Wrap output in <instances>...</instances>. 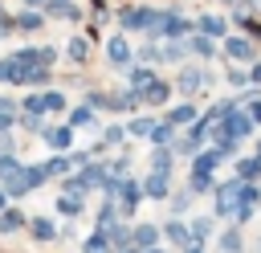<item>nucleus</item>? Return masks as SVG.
<instances>
[{"label": "nucleus", "instance_id": "1", "mask_svg": "<svg viewBox=\"0 0 261 253\" xmlns=\"http://www.w3.org/2000/svg\"><path fill=\"white\" fill-rule=\"evenodd\" d=\"M241 184L245 180H237V175H228V180H220L216 188H212V216H216V224L224 220H232V208H237V200H241Z\"/></svg>", "mask_w": 261, "mask_h": 253}, {"label": "nucleus", "instance_id": "2", "mask_svg": "<svg viewBox=\"0 0 261 253\" xmlns=\"http://www.w3.org/2000/svg\"><path fill=\"white\" fill-rule=\"evenodd\" d=\"M216 82V73L212 69H204V65H179V73H175V90L184 94V98H192V94H200L204 86H212Z\"/></svg>", "mask_w": 261, "mask_h": 253}, {"label": "nucleus", "instance_id": "3", "mask_svg": "<svg viewBox=\"0 0 261 253\" xmlns=\"http://www.w3.org/2000/svg\"><path fill=\"white\" fill-rule=\"evenodd\" d=\"M220 57H228L232 65H253V61H257V41H249V37H241V33H228V37L220 41Z\"/></svg>", "mask_w": 261, "mask_h": 253}, {"label": "nucleus", "instance_id": "4", "mask_svg": "<svg viewBox=\"0 0 261 253\" xmlns=\"http://www.w3.org/2000/svg\"><path fill=\"white\" fill-rule=\"evenodd\" d=\"M122 29H135V33H151L155 20H159V8H122L118 12Z\"/></svg>", "mask_w": 261, "mask_h": 253}, {"label": "nucleus", "instance_id": "5", "mask_svg": "<svg viewBox=\"0 0 261 253\" xmlns=\"http://www.w3.org/2000/svg\"><path fill=\"white\" fill-rule=\"evenodd\" d=\"M159 229H163V241H167L171 249H188V245H192V229H188V216H167Z\"/></svg>", "mask_w": 261, "mask_h": 253}, {"label": "nucleus", "instance_id": "6", "mask_svg": "<svg viewBox=\"0 0 261 253\" xmlns=\"http://www.w3.org/2000/svg\"><path fill=\"white\" fill-rule=\"evenodd\" d=\"M130 245L135 249H159L163 245V229L159 224H151V220H139V224H130Z\"/></svg>", "mask_w": 261, "mask_h": 253}, {"label": "nucleus", "instance_id": "7", "mask_svg": "<svg viewBox=\"0 0 261 253\" xmlns=\"http://www.w3.org/2000/svg\"><path fill=\"white\" fill-rule=\"evenodd\" d=\"M249 245H245V229L241 224H224V229H216V253H245Z\"/></svg>", "mask_w": 261, "mask_h": 253}, {"label": "nucleus", "instance_id": "8", "mask_svg": "<svg viewBox=\"0 0 261 253\" xmlns=\"http://www.w3.org/2000/svg\"><path fill=\"white\" fill-rule=\"evenodd\" d=\"M143 196H147V200H167V196H171V171H147Z\"/></svg>", "mask_w": 261, "mask_h": 253}, {"label": "nucleus", "instance_id": "9", "mask_svg": "<svg viewBox=\"0 0 261 253\" xmlns=\"http://www.w3.org/2000/svg\"><path fill=\"white\" fill-rule=\"evenodd\" d=\"M196 33H204V37H212V41H224V37H228V20L216 16V12H204V16H196Z\"/></svg>", "mask_w": 261, "mask_h": 253}, {"label": "nucleus", "instance_id": "10", "mask_svg": "<svg viewBox=\"0 0 261 253\" xmlns=\"http://www.w3.org/2000/svg\"><path fill=\"white\" fill-rule=\"evenodd\" d=\"M188 53H196V61H212V57H220V45L212 37H204V33H192L188 37Z\"/></svg>", "mask_w": 261, "mask_h": 253}, {"label": "nucleus", "instance_id": "11", "mask_svg": "<svg viewBox=\"0 0 261 253\" xmlns=\"http://www.w3.org/2000/svg\"><path fill=\"white\" fill-rule=\"evenodd\" d=\"M106 61L114 69H130V45H126V37H110L106 41Z\"/></svg>", "mask_w": 261, "mask_h": 253}, {"label": "nucleus", "instance_id": "12", "mask_svg": "<svg viewBox=\"0 0 261 253\" xmlns=\"http://www.w3.org/2000/svg\"><path fill=\"white\" fill-rule=\"evenodd\" d=\"M232 175L237 180H249V184H261V155H237Z\"/></svg>", "mask_w": 261, "mask_h": 253}, {"label": "nucleus", "instance_id": "13", "mask_svg": "<svg viewBox=\"0 0 261 253\" xmlns=\"http://www.w3.org/2000/svg\"><path fill=\"white\" fill-rule=\"evenodd\" d=\"M188 229H192V241H200V245L216 241V216H212V212H208V216H192Z\"/></svg>", "mask_w": 261, "mask_h": 253}, {"label": "nucleus", "instance_id": "14", "mask_svg": "<svg viewBox=\"0 0 261 253\" xmlns=\"http://www.w3.org/2000/svg\"><path fill=\"white\" fill-rule=\"evenodd\" d=\"M228 20H237L241 37H249V41H257V37H261V20H257V12H245V8H237Z\"/></svg>", "mask_w": 261, "mask_h": 253}, {"label": "nucleus", "instance_id": "15", "mask_svg": "<svg viewBox=\"0 0 261 253\" xmlns=\"http://www.w3.org/2000/svg\"><path fill=\"white\" fill-rule=\"evenodd\" d=\"M163 118H167V122H171V127L179 131V127H192V122H196L200 114H196V106H192V102H179V106H171V110H167Z\"/></svg>", "mask_w": 261, "mask_h": 253}, {"label": "nucleus", "instance_id": "16", "mask_svg": "<svg viewBox=\"0 0 261 253\" xmlns=\"http://www.w3.org/2000/svg\"><path fill=\"white\" fill-rule=\"evenodd\" d=\"M216 184H220V180H216L212 171H188V192H192V196H208Z\"/></svg>", "mask_w": 261, "mask_h": 253}, {"label": "nucleus", "instance_id": "17", "mask_svg": "<svg viewBox=\"0 0 261 253\" xmlns=\"http://www.w3.org/2000/svg\"><path fill=\"white\" fill-rule=\"evenodd\" d=\"M159 61L184 65V61H188V41H163V45H159Z\"/></svg>", "mask_w": 261, "mask_h": 253}, {"label": "nucleus", "instance_id": "18", "mask_svg": "<svg viewBox=\"0 0 261 253\" xmlns=\"http://www.w3.org/2000/svg\"><path fill=\"white\" fill-rule=\"evenodd\" d=\"M167 98H171V82H159V78H155V82L143 90V106H163Z\"/></svg>", "mask_w": 261, "mask_h": 253}, {"label": "nucleus", "instance_id": "19", "mask_svg": "<svg viewBox=\"0 0 261 253\" xmlns=\"http://www.w3.org/2000/svg\"><path fill=\"white\" fill-rule=\"evenodd\" d=\"M126 82H130V90L143 94V90L155 82V69H151V65H130V69H126Z\"/></svg>", "mask_w": 261, "mask_h": 253}, {"label": "nucleus", "instance_id": "20", "mask_svg": "<svg viewBox=\"0 0 261 253\" xmlns=\"http://www.w3.org/2000/svg\"><path fill=\"white\" fill-rule=\"evenodd\" d=\"M45 143L57 147V151H69V143H73V127H45Z\"/></svg>", "mask_w": 261, "mask_h": 253}, {"label": "nucleus", "instance_id": "21", "mask_svg": "<svg viewBox=\"0 0 261 253\" xmlns=\"http://www.w3.org/2000/svg\"><path fill=\"white\" fill-rule=\"evenodd\" d=\"M224 86H228L232 94L249 90V86H253V82H249V69H241V65H228V69H224Z\"/></svg>", "mask_w": 261, "mask_h": 253}, {"label": "nucleus", "instance_id": "22", "mask_svg": "<svg viewBox=\"0 0 261 253\" xmlns=\"http://www.w3.org/2000/svg\"><path fill=\"white\" fill-rule=\"evenodd\" d=\"M175 139H179V131H175L167 118H159V122H155V131H151V143H155V147H171Z\"/></svg>", "mask_w": 261, "mask_h": 253}, {"label": "nucleus", "instance_id": "23", "mask_svg": "<svg viewBox=\"0 0 261 253\" xmlns=\"http://www.w3.org/2000/svg\"><path fill=\"white\" fill-rule=\"evenodd\" d=\"M82 253H114V249H110V237H106V229H94V233L82 241Z\"/></svg>", "mask_w": 261, "mask_h": 253}, {"label": "nucleus", "instance_id": "24", "mask_svg": "<svg viewBox=\"0 0 261 253\" xmlns=\"http://www.w3.org/2000/svg\"><path fill=\"white\" fill-rule=\"evenodd\" d=\"M82 208H86V196L61 192V200H57V212H61V216H82Z\"/></svg>", "mask_w": 261, "mask_h": 253}, {"label": "nucleus", "instance_id": "25", "mask_svg": "<svg viewBox=\"0 0 261 253\" xmlns=\"http://www.w3.org/2000/svg\"><path fill=\"white\" fill-rule=\"evenodd\" d=\"M106 237H110V249H114V253H118V249H130V224L118 220V224L106 229Z\"/></svg>", "mask_w": 261, "mask_h": 253}, {"label": "nucleus", "instance_id": "26", "mask_svg": "<svg viewBox=\"0 0 261 253\" xmlns=\"http://www.w3.org/2000/svg\"><path fill=\"white\" fill-rule=\"evenodd\" d=\"M155 122H159V118H151V114H143V118H130V122H126V135H135V139H151Z\"/></svg>", "mask_w": 261, "mask_h": 253}, {"label": "nucleus", "instance_id": "27", "mask_svg": "<svg viewBox=\"0 0 261 253\" xmlns=\"http://www.w3.org/2000/svg\"><path fill=\"white\" fill-rule=\"evenodd\" d=\"M192 200H196V196H192L188 188H179V192H171V196H167V204H171V216H188V208H192Z\"/></svg>", "mask_w": 261, "mask_h": 253}, {"label": "nucleus", "instance_id": "28", "mask_svg": "<svg viewBox=\"0 0 261 253\" xmlns=\"http://www.w3.org/2000/svg\"><path fill=\"white\" fill-rule=\"evenodd\" d=\"M171 163H175V151L171 147H155L151 151V171H171Z\"/></svg>", "mask_w": 261, "mask_h": 253}, {"label": "nucleus", "instance_id": "29", "mask_svg": "<svg viewBox=\"0 0 261 253\" xmlns=\"http://www.w3.org/2000/svg\"><path fill=\"white\" fill-rule=\"evenodd\" d=\"M98 229H110V224H118V204L114 200H102V208H98Z\"/></svg>", "mask_w": 261, "mask_h": 253}, {"label": "nucleus", "instance_id": "30", "mask_svg": "<svg viewBox=\"0 0 261 253\" xmlns=\"http://www.w3.org/2000/svg\"><path fill=\"white\" fill-rule=\"evenodd\" d=\"M24 224V212L20 208H8V212H0V233H16Z\"/></svg>", "mask_w": 261, "mask_h": 253}, {"label": "nucleus", "instance_id": "31", "mask_svg": "<svg viewBox=\"0 0 261 253\" xmlns=\"http://www.w3.org/2000/svg\"><path fill=\"white\" fill-rule=\"evenodd\" d=\"M86 57H90V41L86 37H73L69 41V61H86Z\"/></svg>", "mask_w": 261, "mask_h": 253}, {"label": "nucleus", "instance_id": "32", "mask_svg": "<svg viewBox=\"0 0 261 253\" xmlns=\"http://www.w3.org/2000/svg\"><path fill=\"white\" fill-rule=\"evenodd\" d=\"M69 167H73V159H69V155H53V159L45 163V171H49V175H65Z\"/></svg>", "mask_w": 261, "mask_h": 253}, {"label": "nucleus", "instance_id": "33", "mask_svg": "<svg viewBox=\"0 0 261 253\" xmlns=\"http://www.w3.org/2000/svg\"><path fill=\"white\" fill-rule=\"evenodd\" d=\"M90 122H94V106H77L69 114V127H90Z\"/></svg>", "mask_w": 261, "mask_h": 253}, {"label": "nucleus", "instance_id": "34", "mask_svg": "<svg viewBox=\"0 0 261 253\" xmlns=\"http://www.w3.org/2000/svg\"><path fill=\"white\" fill-rule=\"evenodd\" d=\"M122 139H126V127H106L102 131V147H118Z\"/></svg>", "mask_w": 261, "mask_h": 253}, {"label": "nucleus", "instance_id": "35", "mask_svg": "<svg viewBox=\"0 0 261 253\" xmlns=\"http://www.w3.org/2000/svg\"><path fill=\"white\" fill-rule=\"evenodd\" d=\"M33 237H37V241H53V237H57V229H53L49 220H33Z\"/></svg>", "mask_w": 261, "mask_h": 253}, {"label": "nucleus", "instance_id": "36", "mask_svg": "<svg viewBox=\"0 0 261 253\" xmlns=\"http://www.w3.org/2000/svg\"><path fill=\"white\" fill-rule=\"evenodd\" d=\"M16 24H20V29H29V33H33V29H41V24H45V20H41V12H20V16H16Z\"/></svg>", "mask_w": 261, "mask_h": 253}, {"label": "nucleus", "instance_id": "37", "mask_svg": "<svg viewBox=\"0 0 261 253\" xmlns=\"http://www.w3.org/2000/svg\"><path fill=\"white\" fill-rule=\"evenodd\" d=\"M12 114H16V106H12L8 98H0V131H8V127H12Z\"/></svg>", "mask_w": 261, "mask_h": 253}, {"label": "nucleus", "instance_id": "38", "mask_svg": "<svg viewBox=\"0 0 261 253\" xmlns=\"http://www.w3.org/2000/svg\"><path fill=\"white\" fill-rule=\"evenodd\" d=\"M139 61H143V65H151V61H159V45H155V41H147V45L139 49Z\"/></svg>", "mask_w": 261, "mask_h": 253}, {"label": "nucleus", "instance_id": "39", "mask_svg": "<svg viewBox=\"0 0 261 253\" xmlns=\"http://www.w3.org/2000/svg\"><path fill=\"white\" fill-rule=\"evenodd\" d=\"M45 106H49V110H65V98H61V94H45Z\"/></svg>", "mask_w": 261, "mask_h": 253}, {"label": "nucleus", "instance_id": "40", "mask_svg": "<svg viewBox=\"0 0 261 253\" xmlns=\"http://www.w3.org/2000/svg\"><path fill=\"white\" fill-rule=\"evenodd\" d=\"M245 110H249V118H253V122H257V131H261V98H257L253 106H245Z\"/></svg>", "mask_w": 261, "mask_h": 253}, {"label": "nucleus", "instance_id": "41", "mask_svg": "<svg viewBox=\"0 0 261 253\" xmlns=\"http://www.w3.org/2000/svg\"><path fill=\"white\" fill-rule=\"evenodd\" d=\"M249 82H253V86H261V61H253V65H249Z\"/></svg>", "mask_w": 261, "mask_h": 253}, {"label": "nucleus", "instance_id": "42", "mask_svg": "<svg viewBox=\"0 0 261 253\" xmlns=\"http://www.w3.org/2000/svg\"><path fill=\"white\" fill-rule=\"evenodd\" d=\"M179 253H208V245H200V241H192L188 249H179Z\"/></svg>", "mask_w": 261, "mask_h": 253}, {"label": "nucleus", "instance_id": "43", "mask_svg": "<svg viewBox=\"0 0 261 253\" xmlns=\"http://www.w3.org/2000/svg\"><path fill=\"white\" fill-rule=\"evenodd\" d=\"M8 29H12V20H4V16H0V33H8Z\"/></svg>", "mask_w": 261, "mask_h": 253}, {"label": "nucleus", "instance_id": "44", "mask_svg": "<svg viewBox=\"0 0 261 253\" xmlns=\"http://www.w3.org/2000/svg\"><path fill=\"white\" fill-rule=\"evenodd\" d=\"M249 249H253V253H261V233H257V241H253V245H249Z\"/></svg>", "mask_w": 261, "mask_h": 253}, {"label": "nucleus", "instance_id": "45", "mask_svg": "<svg viewBox=\"0 0 261 253\" xmlns=\"http://www.w3.org/2000/svg\"><path fill=\"white\" fill-rule=\"evenodd\" d=\"M118 253H143V249H135V245H130V249H118Z\"/></svg>", "mask_w": 261, "mask_h": 253}, {"label": "nucleus", "instance_id": "46", "mask_svg": "<svg viewBox=\"0 0 261 253\" xmlns=\"http://www.w3.org/2000/svg\"><path fill=\"white\" fill-rule=\"evenodd\" d=\"M253 155H261V135H257V147H253Z\"/></svg>", "mask_w": 261, "mask_h": 253}, {"label": "nucleus", "instance_id": "47", "mask_svg": "<svg viewBox=\"0 0 261 253\" xmlns=\"http://www.w3.org/2000/svg\"><path fill=\"white\" fill-rule=\"evenodd\" d=\"M147 253H167V249H163V245H159V249H147Z\"/></svg>", "mask_w": 261, "mask_h": 253}, {"label": "nucleus", "instance_id": "48", "mask_svg": "<svg viewBox=\"0 0 261 253\" xmlns=\"http://www.w3.org/2000/svg\"><path fill=\"white\" fill-rule=\"evenodd\" d=\"M0 208H4V192H0Z\"/></svg>", "mask_w": 261, "mask_h": 253}, {"label": "nucleus", "instance_id": "49", "mask_svg": "<svg viewBox=\"0 0 261 253\" xmlns=\"http://www.w3.org/2000/svg\"><path fill=\"white\" fill-rule=\"evenodd\" d=\"M29 4H45V0H29Z\"/></svg>", "mask_w": 261, "mask_h": 253}]
</instances>
